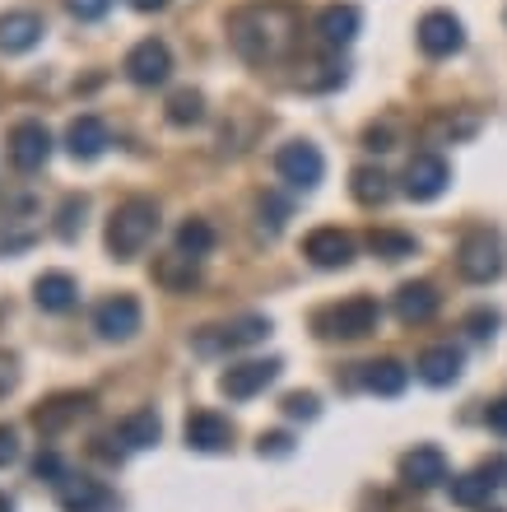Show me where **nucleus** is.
I'll return each mask as SVG.
<instances>
[{"instance_id": "obj_32", "label": "nucleus", "mask_w": 507, "mask_h": 512, "mask_svg": "<svg viewBox=\"0 0 507 512\" xmlns=\"http://www.w3.org/2000/svg\"><path fill=\"white\" fill-rule=\"evenodd\" d=\"M340 84H345L340 61H317V66H307V75H298V89H307V94H326V89H340Z\"/></svg>"}, {"instance_id": "obj_21", "label": "nucleus", "mask_w": 507, "mask_h": 512, "mask_svg": "<svg viewBox=\"0 0 507 512\" xmlns=\"http://www.w3.org/2000/svg\"><path fill=\"white\" fill-rule=\"evenodd\" d=\"M33 303L42 312H70L80 303V284L70 280L66 270H42L38 280H33Z\"/></svg>"}, {"instance_id": "obj_15", "label": "nucleus", "mask_w": 507, "mask_h": 512, "mask_svg": "<svg viewBox=\"0 0 507 512\" xmlns=\"http://www.w3.org/2000/svg\"><path fill=\"white\" fill-rule=\"evenodd\" d=\"M401 480L410 489H438L442 480H447V457H442V447H433V443L410 447L401 457Z\"/></svg>"}, {"instance_id": "obj_20", "label": "nucleus", "mask_w": 507, "mask_h": 512, "mask_svg": "<svg viewBox=\"0 0 507 512\" xmlns=\"http://www.w3.org/2000/svg\"><path fill=\"white\" fill-rule=\"evenodd\" d=\"M66 149H70V159L94 163L98 154L107 149V122H103V117H94V112L75 117V122L66 126Z\"/></svg>"}, {"instance_id": "obj_10", "label": "nucleus", "mask_w": 507, "mask_h": 512, "mask_svg": "<svg viewBox=\"0 0 507 512\" xmlns=\"http://www.w3.org/2000/svg\"><path fill=\"white\" fill-rule=\"evenodd\" d=\"M447 187H452V168H447V159L433 154V149L414 154L410 168H405V196H410V201H438Z\"/></svg>"}, {"instance_id": "obj_18", "label": "nucleus", "mask_w": 507, "mask_h": 512, "mask_svg": "<svg viewBox=\"0 0 507 512\" xmlns=\"http://www.w3.org/2000/svg\"><path fill=\"white\" fill-rule=\"evenodd\" d=\"M182 433H187L191 452H228V443H233V424L214 410H191Z\"/></svg>"}, {"instance_id": "obj_27", "label": "nucleus", "mask_w": 507, "mask_h": 512, "mask_svg": "<svg viewBox=\"0 0 507 512\" xmlns=\"http://www.w3.org/2000/svg\"><path fill=\"white\" fill-rule=\"evenodd\" d=\"M349 191H354L359 205H387L391 201V177L382 173V168H373V163H363V168L349 173Z\"/></svg>"}, {"instance_id": "obj_23", "label": "nucleus", "mask_w": 507, "mask_h": 512, "mask_svg": "<svg viewBox=\"0 0 507 512\" xmlns=\"http://www.w3.org/2000/svg\"><path fill=\"white\" fill-rule=\"evenodd\" d=\"M438 308H442V294L428 280H410V284H401V289H396V317H401L405 326L428 322Z\"/></svg>"}, {"instance_id": "obj_9", "label": "nucleus", "mask_w": 507, "mask_h": 512, "mask_svg": "<svg viewBox=\"0 0 507 512\" xmlns=\"http://www.w3.org/2000/svg\"><path fill=\"white\" fill-rule=\"evenodd\" d=\"M280 368H284L280 359H242V364H233L219 378V391L228 401H252V396H261L270 382L280 378Z\"/></svg>"}, {"instance_id": "obj_24", "label": "nucleus", "mask_w": 507, "mask_h": 512, "mask_svg": "<svg viewBox=\"0 0 507 512\" xmlns=\"http://www.w3.org/2000/svg\"><path fill=\"white\" fill-rule=\"evenodd\" d=\"M359 24H363V14L354 5H326L317 14V38L326 47H349V42L359 38Z\"/></svg>"}, {"instance_id": "obj_40", "label": "nucleus", "mask_w": 507, "mask_h": 512, "mask_svg": "<svg viewBox=\"0 0 507 512\" xmlns=\"http://www.w3.org/2000/svg\"><path fill=\"white\" fill-rule=\"evenodd\" d=\"M66 5L75 19H84V24H94V19H103V14L112 10V0H66Z\"/></svg>"}, {"instance_id": "obj_39", "label": "nucleus", "mask_w": 507, "mask_h": 512, "mask_svg": "<svg viewBox=\"0 0 507 512\" xmlns=\"http://www.w3.org/2000/svg\"><path fill=\"white\" fill-rule=\"evenodd\" d=\"M256 452H261V457H289V452H294V438H289V433H261V438H256Z\"/></svg>"}, {"instance_id": "obj_25", "label": "nucleus", "mask_w": 507, "mask_h": 512, "mask_svg": "<svg viewBox=\"0 0 507 512\" xmlns=\"http://www.w3.org/2000/svg\"><path fill=\"white\" fill-rule=\"evenodd\" d=\"M117 438L131 447V452H145V447H154L163 438V419L154 415L149 405H145V410H131V415L117 424Z\"/></svg>"}, {"instance_id": "obj_43", "label": "nucleus", "mask_w": 507, "mask_h": 512, "mask_svg": "<svg viewBox=\"0 0 507 512\" xmlns=\"http://www.w3.org/2000/svg\"><path fill=\"white\" fill-rule=\"evenodd\" d=\"M480 475H484V480H489V485H494V489H503V485H507V457L484 461V466H480Z\"/></svg>"}, {"instance_id": "obj_1", "label": "nucleus", "mask_w": 507, "mask_h": 512, "mask_svg": "<svg viewBox=\"0 0 507 512\" xmlns=\"http://www.w3.org/2000/svg\"><path fill=\"white\" fill-rule=\"evenodd\" d=\"M228 42L252 66L280 61L298 42V14L289 5H247V10H238L228 19Z\"/></svg>"}, {"instance_id": "obj_48", "label": "nucleus", "mask_w": 507, "mask_h": 512, "mask_svg": "<svg viewBox=\"0 0 507 512\" xmlns=\"http://www.w3.org/2000/svg\"><path fill=\"white\" fill-rule=\"evenodd\" d=\"M484 512H503V508H484Z\"/></svg>"}, {"instance_id": "obj_36", "label": "nucleus", "mask_w": 507, "mask_h": 512, "mask_svg": "<svg viewBox=\"0 0 507 512\" xmlns=\"http://www.w3.org/2000/svg\"><path fill=\"white\" fill-rule=\"evenodd\" d=\"M363 149H373V154L396 149V126H391V122H373L368 131H363Z\"/></svg>"}, {"instance_id": "obj_31", "label": "nucleus", "mask_w": 507, "mask_h": 512, "mask_svg": "<svg viewBox=\"0 0 507 512\" xmlns=\"http://www.w3.org/2000/svg\"><path fill=\"white\" fill-rule=\"evenodd\" d=\"M489 494H494V485H489L480 471L456 475V480H452V503H456V508H484V503H489Z\"/></svg>"}, {"instance_id": "obj_41", "label": "nucleus", "mask_w": 507, "mask_h": 512, "mask_svg": "<svg viewBox=\"0 0 507 512\" xmlns=\"http://www.w3.org/2000/svg\"><path fill=\"white\" fill-rule=\"evenodd\" d=\"M14 461H19V433H14L10 424H0V471L14 466Z\"/></svg>"}, {"instance_id": "obj_22", "label": "nucleus", "mask_w": 507, "mask_h": 512, "mask_svg": "<svg viewBox=\"0 0 507 512\" xmlns=\"http://www.w3.org/2000/svg\"><path fill=\"white\" fill-rule=\"evenodd\" d=\"M414 368H419V378H424L428 387H452V382L461 378V368H466V354L456 350V345H428Z\"/></svg>"}, {"instance_id": "obj_45", "label": "nucleus", "mask_w": 507, "mask_h": 512, "mask_svg": "<svg viewBox=\"0 0 507 512\" xmlns=\"http://www.w3.org/2000/svg\"><path fill=\"white\" fill-rule=\"evenodd\" d=\"M484 419H489V429H494L498 438H507V396H498V401L489 405V415H484Z\"/></svg>"}, {"instance_id": "obj_28", "label": "nucleus", "mask_w": 507, "mask_h": 512, "mask_svg": "<svg viewBox=\"0 0 507 512\" xmlns=\"http://www.w3.org/2000/svg\"><path fill=\"white\" fill-rule=\"evenodd\" d=\"M163 117H168L173 126L205 122V94L201 89H177V94H168V103H163Z\"/></svg>"}, {"instance_id": "obj_34", "label": "nucleus", "mask_w": 507, "mask_h": 512, "mask_svg": "<svg viewBox=\"0 0 507 512\" xmlns=\"http://www.w3.org/2000/svg\"><path fill=\"white\" fill-rule=\"evenodd\" d=\"M284 415L289 419H317L321 415L317 391H289V396H284Z\"/></svg>"}, {"instance_id": "obj_6", "label": "nucleus", "mask_w": 507, "mask_h": 512, "mask_svg": "<svg viewBox=\"0 0 507 512\" xmlns=\"http://www.w3.org/2000/svg\"><path fill=\"white\" fill-rule=\"evenodd\" d=\"M275 173H280V182H289L294 191H317L321 177H326V159H321L317 145L289 140V145L275 154Z\"/></svg>"}, {"instance_id": "obj_17", "label": "nucleus", "mask_w": 507, "mask_h": 512, "mask_svg": "<svg viewBox=\"0 0 507 512\" xmlns=\"http://www.w3.org/2000/svg\"><path fill=\"white\" fill-rule=\"evenodd\" d=\"M107 503H112V494L89 475H61L56 480V508L61 512H103Z\"/></svg>"}, {"instance_id": "obj_5", "label": "nucleus", "mask_w": 507, "mask_h": 512, "mask_svg": "<svg viewBox=\"0 0 507 512\" xmlns=\"http://www.w3.org/2000/svg\"><path fill=\"white\" fill-rule=\"evenodd\" d=\"M507 266V252H503V238L489 229H475L461 238V247H456V270L466 275L470 284H494L498 275H503Z\"/></svg>"}, {"instance_id": "obj_29", "label": "nucleus", "mask_w": 507, "mask_h": 512, "mask_svg": "<svg viewBox=\"0 0 507 512\" xmlns=\"http://www.w3.org/2000/svg\"><path fill=\"white\" fill-rule=\"evenodd\" d=\"M414 233H401V229H373L368 233V252L382 256V261H405L414 256Z\"/></svg>"}, {"instance_id": "obj_7", "label": "nucleus", "mask_w": 507, "mask_h": 512, "mask_svg": "<svg viewBox=\"0 0 507 512\" xmlns=\"http://www.w3.org/2000/svg\"><path fill=\"white\" fill-rule=\"evenodd\" d=\"M89 410H94V396H89V391H56V396H47V401L33 410V429H38L42 438H56V433H66L70 424H80Z\"/></svg>"}, {"instance_id": "obj_16", "label": "nucleus", "mask_w": 507, "mask_h": 512, "mask_svg": "<svg viewBox=\"0 0 507 512\" xmlns=\"http://www.w3.org/2000/svg\"><path fill=\"white\" fill-rule=\"evenodd\" d=\"M42 14H33V10H10V14H0V52L5 56H24V52H33L42 42Z\"/></svg>"}, {"instance_id": "obj_42", "label": "nucleus", "mask_w": 507, "mask_h": 512, "mask_svg": "<svg viewBox=\"0 0 507 512\" xmlns=\"http://www.w3.org/2000/svg\"><path fill=\"white\" fill-rule=\"evenodd\" d=\"M14 387H19V359L0 350V396H10Z\"/></svg>"}, {"instance_id": "obj_46", "label": "nucleus", "mask_w": 507, "mask_h": 512, "mask_svg": "<svg viewBox=\"0 0 507 512\" xmlns=\"http://www.w3.org/2000/svg\"><path fill=\"white\" fill-rule=\"evenodd\" d=\"M168 0H131V10H140V14H159Z\"/></svg>"}, {"instance_id": "obj_13", "label": "nucleus", "mask_w": 507, "mask_h": 512, "mask_svg": "<svg viewBox=\"0 0 507 512\" xmlns=\"http://www.w3.org/2000/svg\"><path fill=\"white\" fill-rule=\"evenodd\" d=\"M419 47H424V56H456L461 47H466V28H461V19H456L452 10H428L424 19H419Z\"/></svg>"}, {"instance_id": "obj_19", "label": "nucleus", "mask_w": 507, "mask_h": 512, "mask_svg": "<svg viewBox=\"0 0 507 512\" xmlns=\"http://www.w3.org/2000/svg\"><path fill=\"white\" fill-rule=\"evenodd\" d=\"M154 284H159L163 294H191L196 284H201V261L187 252H168L154 261Z\"/></svg>"}, {"instance_id": "obj_3", "label": "nucleus", "mask_w": 507, "mask_h": 512, "mask_svg": "<svg viewBox=\"0 0 507 512\" xmlns=\"http://www.w3.org/2000/svg\"><path fill=\"white\" fill-rule=\"evenodd\" d=\"M377 322H382V308H377V298H368V294L340 298V303H331V308H321L317 317H312L321 340H363L377 331Z\"/></svg>"}, {"instance_id": "obj_12", "label": "nucleus", "mask_w": 507, "mask_h": 512, "mask_svg": "<svg viewBox=\"0 0 507 512\" xmlns=\"http://www.w3.org/2000/svg\"><path fill=\"white\" fill-rule=\"evenodd\" d=\"M354 238H349L345 229H335V224H321V229H312L303 238V256L312 261L317 270H345L349 261H354Z\"/></svg>"}, {"instance_id": "obj_35", "label": "nucleus", "mask_w": 507, "mask_h": 512, "mask_svg": "<svg viewBox=\"0 0 507 512\" xmlns=\"http://www.w3.org/2000/svg\"><path fill=\"white\" fill-rule=\"evenodd\" d=\"M498 326H503V317H498L494 308H475V312L466 317V331H470L475 340H494Z\"/></svg>"}, {"instance_id": "obj_47", "label": "nucleus", "mask_w": 507, "mask_h": 512, "mask_svg": "<svg viewBox=\"0 0 507 512\" xmlns=\"http://www.w3.org/2000/svg\"><path fill=\"white\" fill-rule=\"evenodd\" d=\"M0 512H14V503H10V499H0Z\"/></svg>"}, {"instance_id": "obj_37", "label": "nucleus", "mask_w": 507, "mask_h": 512, "mask_svg": "<svg viewBox=\"0 0 507 512\" xmlns=\"http://www.w3.org/2000/svg\"><path fill=\"white\" fill-rule=\"evenodd\" d=\"M284 219H289V205H284L280 196H261V229L280 233V229H284Z\"/></svg>"}, {"instance_id": "obj_14", "label": "nucleus", "mask_w": 507, "mask_h": 512, "mask_svg": "<svg viewBox=\"0 0 507 512\" xmlns=\"http://www.w3.org/2000/svg\"><path fill=\"white\" fill-rule=\"evenodd\" d=\"M52 159V131L42 122H19L10 131V163L19 173H38Z\"/></svg>"}, {"instance_id": "obj_38", "label": "nucleus", "mask_w": 507, "mask_h": 512, "mask_svg": "<svg viewBox=\"0 0 507 512\" xmlns=\"http://www.w3.org/2000/svg\"><path fill=\"white\" fill-rule=\"evenodd\" d=\"M61 475H66V461L56 457V452H38V457H33V480H61Z\"/></svg>"}, {"instance_id": "obj_30", "label": "nucleus", "mask_w": 507, "mask_h": 512, "mask_svg": "<svg viewBox=\"0 0 507 512\" xmlns=\"http://www.w3.org/2000/svg\"><path fill=\"white\" fill-rule=\"evenodd\" d=\"M214 243H219V238H214L210 219H187V224L177 229V252L196 256V261H201V256H210V252H214Z\"/></svg>"}, {"instance_id": "obj_26", "label": "nucleus", "mask_w": 507, "mask_h": 512, "mask_svg": "<svg viewBox=\"0 0 507 512\" xmlns=\"http://www.w3.org/2000/svg\"><path fill=\"white\" fill-rule=\"evenodd\" d=\"M363 387L373 396H401L410 387V368L401 359H373V364H363Z\"/></svg>"}, {"instance_id": "obj_44", "label": "nucleus", "mask_w": 507, "mask_h": 512, "mask_svg": "<svg viewBox=\"0 0 507 512\" xmlns=\"http://www.w3.org/2000/svg\"><path fill=\"white\" fill-rule=\"evenodd\" d=\"M470 131H475V117H461V122L442 117V122L433 126V135H452V140H456V135H470Z\"/></svg>"}, {"instance_id": "obj_33", "label": "nucleus", "mask_w": 507, "mask_h": 512, "mask_svg": "<svg viewBox=\"0 0 507 512\" xmlns=\"http://www.w3.org/2000/svg\"><path fill=\"white\" fill-rule=\"evenodd\" d=\"M84 210H89V201H84V196H66L61 215H56V238L75 243V238H80V229H84Z\"/></svg>"}, {"instance_id": "obj_2", "label": "nucleus", "mask_w": 507, "mask_h": 512, "mask_svg": "<svg viewBox=\"0 0 507 512\" xmlns=\"http://www.w3.org/2000/svg\"><path fill=\"white\" fill-rule=\"evenodd\" d=\"M154 233H159V205L149 196H131L107 219V252H112V261H135L154 243Z\"/></svg>"}, {"instance_id": "obj_8", "label": "nucleus", "mask_w": 507, "mask_h": 512, "mask_svg": "<svg viewBox=\"0 0 507 512\" xmlns=\"http://www.w3.org/2000/svg\"><path fill=\"white\" fill-rule=\"evenodd\" d=\"M140 322H145V308H140V298L135 294H112L94 308V331L103 340H117V345L121 340H135Z\"/></svg>"}, {"instance_id": "obj_11", "label": "nucleus", "mask_w": 507, "mask_h": 512, "mask_svg": "<svg viewBox=\"0 0 507 512\" xmlns=\"http://www.w3.org/2000/svg\"><path fill=\"white\" fill-rule=\"evenodd\" d=\"M168 75H173V52H168V42L145 38L126 52V80L140 84V89H154V84H163Z\"/></svg>"}, {"instance_id": "obj_4", "label": "nucleus", "mask_w": 507, "mask_h": 512, "mask_svg": "<svg viewBox=\"0 0 507 512\" xmlns=\"http://www.w3.org/2000/svg\"><path fill=\"white\" fill-rule=\"evenodd\" d=\"M270 336V317L261 312H242L233 322H219V326H201L191 336V350L196 354H233V350H247V345H261Z\"/></svg>"}]
</instances>
